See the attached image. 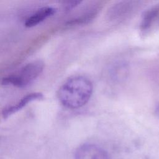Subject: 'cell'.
I'll use <instances>...</instances> for the list:
<instances>
[{"mask_svg": "<svg viewBox=\"0 0 159 159\" xmlns=\"http://www.w3.org/2000/svg\"><path fill=\"white\" fill-rule=\"evenodd\" d=\"M55 12V9L52 7H44L32 16H29L25 20L24 25L27 27H32L40 24L48 17L52 16Z\"/></svg>", "mask_w": 159, "mask_h": 159, "instance_id": "5b68a950", "label": "cell"}, {"mask_svg": "<svg viewBox=\"0 0 159 159\" xmlns=\"http://www.w3.org/2000/svg\"><path fill=\"white\" fill-rule=\"evenodd\" d=\"M44 64L37 60L29 63L16 72L4 77L2 83L4 85H12L17 88H24L32 83L42 72Z\"/></svg>", "mask_w": 159, "mask_h": 159, "instance_id": "7a4b0ae2", "label": "cell"}, {"mask_svg": "<svg viewBox=\"0 0 159 159\" xmlns=\"http://www.w3.org/2000/svg\"><path fill=\"white\" fill-rule=\"evenodd\" d=\"M93 92L91 82L84 76H75L67 80L60 88L58 98L69 109H78L85 105Z\"/></svg>", "mask_w": 159, "mask_h": 159, "instance_id": "6da1fadb", "label": "cell"}, {"mask_svg": "<svg viewBox=\"0 0 159 159\" xmlns=\"http://www.w3.org/2000/svg\"><path fill=\"white\" fill-rule=\"evenodd\" d=\"M43 98V96L40 93H32L27 94L26 96L22 98L17 102L16 104L8 106L2 110V115L4 118H7L9 116L12 115L13 114L21 110L24 107H25L27 104L31 102L34 101L40 100Z\"/></svg>", "mask_w": 159, "mask_h": 159, "instance_id": "277c9868", "label": "cell"}, {"mask_svg": "<svg viewBox=\"0 0 159 159\" xmlns=\"http://www.w3.org/2000/svg\"><path fill=\"white\" fill-rule=\"evenodd\" d=\"M75 159H111L107 152L101 147L91 143L81 145L75 152Z\"/></svg>", "mask_w": 159, "mask_h": 159, "instance_id": "3957f363", "label": "cell"}, {"mask_svg": "<svg viewBox=\"0 0 159 159\" xmlns=\"http://www.w3.org/2000/svg\"><path fill=\"white\" fill-rule=\"evenodd\" d=\"M157 11L156 9H152L148 11L144 16L143 22L142 23V28L143 29H146L149 27L153 19L157 15Z\"/></svg>", "mask_w": 159, "mask_h": 159, "instance_id": "8992f818", "label": "cell"}]
</instances>
